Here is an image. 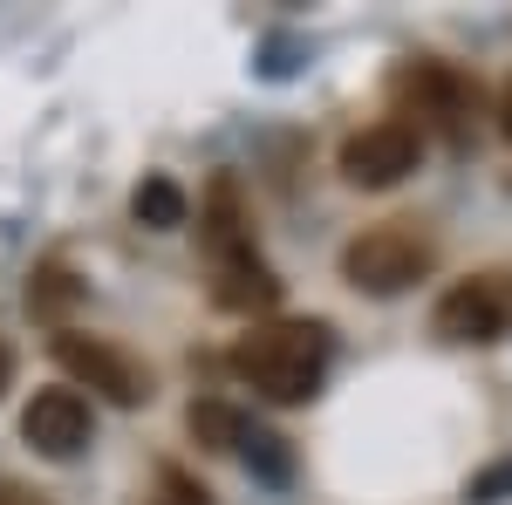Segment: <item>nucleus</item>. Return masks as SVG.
I'll list each match as a JSON object with an SVG mask.
<instances>
[{"label": "nucleus", "mask_w": 512, "mask_h": 505, "mask_svg": "<svg viewBox=\"0 0 512 505\" xmlns=\"http://www.w3.org/2000/svg\"><path fill=\"white\" fill-rule=\"evenodd\" d=\"M198 239H205V267H212V301H219V308L267 314L280 301V273L267 267V253L253 246V219H246V198H239L233 171H219V178L205 185Z\"/></svg>", "instance_id": "nucleus-1"}, {"label": "nucleus", "mask_w": 512, "mask_h": 505, "mask_svg": "<svg viewBox=\"0 0 512 505\" xmlns=\"http://www.w3.org/2000/svg\"><path fill=\"white\" fill-rule=\"evenodd\" d=\"M226 369L267 403H308L328 376V328L321 321H253L233 342Z\"/></svg>", "instance_id": "nucleus-2"}, {"label": "nucleus", "mask_w": 512, "mask_h": 505, "mask_svg": "<svg viewBox=\"0 0 512 505\" xmlns=\"http://www.w3.org/2000/svg\"><path fill=\"white\" fill-rule=\"evenodd\" d=\"M437 260V239L417 219H383V226H362L342 246V280L355 294H403L417 287Z\"/></svg>", "instance_id": "nucleus-3"}, {"label": "nucleus", "mask_w": 512, "mask_h": 505, "mask_svg": "<svg viewBox=\"0 0 512 505\" xmlns=\"http://www.w3.org/2000/svg\"><path fill=\"white\" fill-rule=\"evenodd\" d=\"M55 362L69 369V383L117 403V410H137L151 403V369L130 349H117L110 335H82V328H55Z\"/></svg>", "instance_id": "nucleus-4"}, {"label": "nucleus", "mask_w": 512, "mask_h": 505, "mask_svg": "<svg viewBox=\"0 0 512 505\" xmlns=\"http://www.w3.org/2000/svg\"><path fill=\"white\" fill-rule=\"evenodd\" d=\"M390 89H396V103H410V117H417V130L424 123H437L451 144H465L472 137V117H478V82L472 76H458L451 62H403L390 76Z\"/></svg>", "instance_id": "nucleus-5"}, {"label": "nucleus", "mask_w": 512, "mask_h": 505, "mask_svg": "<svg viewBox=\"0 0 512 505\" xmlns=\"http://www.w3.org/2000/svg\"><path fill=\"white\" fill-rule=\"evenodd\" d=\"M424 164V130L410 117H376L342 137V178L362 185V192H383V185H403L410 171Z\"/></svg>", "instance_id": "nucleus-6"}, {"label": "nucleus", "mask_w": 512, "mask_h": 505, "mask_svg": "<svg viewBox=\"0 0 512 505\" xmlns=\"http://www.w3.org/2000/svg\"><path fill=\"white\" fill-rule=\"evenodd\" d=\"M431 328L444 342H499L512 328V273H472L437 294Z\"/></svg>", "instance_id": "nucleus-7"}, {"label": "nucleus", "mask_w": 512, "mask_h": 505, "mask_svg": "<svg viewBox=\"0 0 512 505\" xmlns=\"http://www.w3.org/2000/svg\"><path fill=\"white\" fill-rule=\"evenodd\" d=\"M89 430H96V417H89L82 389H35L28 410H21V437L35 444L41 458H55V465L89 451Z\"/></svg>", "instance_id": "nucleus-8"}, {"label": "nucleus", "mask_w": 512, "mask_h": 505, "mask_svg": "<svg viewBox=\"0 0 512 505\" xmlns=\"http://www.w3.org/2000/svg\"><path fill=\"white\" fill-rule=\"evenodd\" d=\"M130 212H137V226H151V233H178V226L192 219V198H185L178 178L151 171V178L137 185V198H130Z\"/></svg>", "instance_id": "nucleus-9"}, {"label": "nucleus", "mask_w": 512, "mask_h": 505, "mask_svg": "<svg viewBox=\"0 0 512 505\" xmlns=\"http://www.w3.org/2000/svg\"><path fill=\"white\" fill-rule=\"evenodd\" d=\"M82 301V280L69 260H41L35 273H28V314H41V321H69V308Z\"/></svg>", "instance_id": "nucleus-10"}, {"label": "nucleus", "mask_w": 512, "mask_h": 505, "mask_svg": "<svg viewBox=\"0 0 512 505\" xmlns=\"http://www.w3.org/2000/svg\"><path fill=\"white\" fill-rule=\"evenodd\" d=\"M185 424H192V437L205 444V451H239V444H246V417L226 410V403H192Z\"/></svg>", "instance_id": "nucleus-11"}, {"label": "nucleus", "mask_w": 512, "mask_h": 505, "mask_svg": "<svg viewBox=\"0 0 512 505\" xmlns=\"http://www.w3.org/2000/svg\"><path fill=\"white\" fill-rule=\"evenodd\" d=\"M151 505H212V492H205L198 478H185L178 465H164L158 471V499H151Z\"/></svg>", "instance_id": "nucleus-12"}, {"label": "nucleus", "mask_w": 512, "mask_h": 505, "mask_svg": "<svg viewBox=\"0 0 512 505\" xmlns=\"http://www.w3.org/2000/svg\"><path fill=\"white\" fill-rule=\"evenodd\" d=\"M506 492H512V458L492 465L485 478H472V505H492V499H506Z\"/></svg>", "instance_id": "nucleus-13"}, {"label": "nucleus", "mask_w": 512, "mask_h": 505, "mask_svg": "<svg viewBox=\"0 0 512 505\" xmlns=\"http://www.w3.org/2000/svg\"><path fill=\"white\" fill-rule=\"evenodd\" d=\"M7 383H14V349H7V335H0V396H7Z\"/></svg>", "instance_id": "nucleus-14"}, {"label": "nucleus", "mask_w": 512, "mask_h": 505, "mask_svg": "<svg viewBox=\"0 0 512 505\" xmlns=\"http://www.w3.org/2000/svg\"><path fill=\"white\" fill-rule=\"evenodd\" d=\"M499 130H506V144H512V82L499 89Z\"/></svg>", "instance_id": "nucleus-15"}, {"label": "nucleus", "mask_w": 512, "mask_h": 505, "mask_svg": "<svg viewBox=\"0 0 512 505\" xmlns=\"http://www.w3.org/2000/svg\"><path fill=\"white\" fill-rule=\"evenodd\" d=\"M0 505H41V499H28V492H0Z\"/></svg>", "instance_id": "nucleus-16"}]
</instances>
